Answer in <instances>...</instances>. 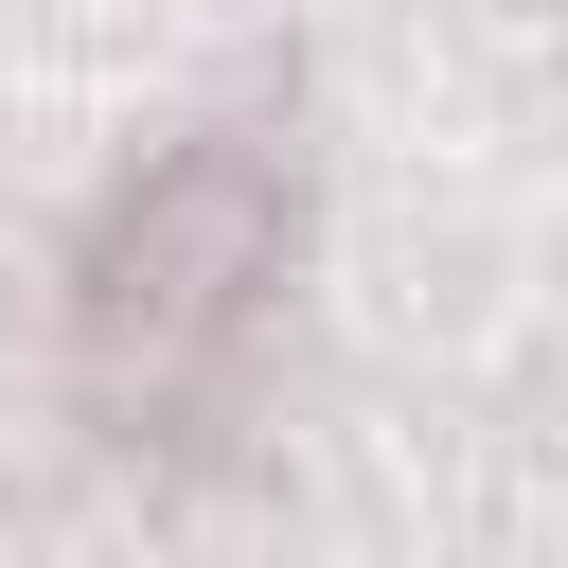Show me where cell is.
<instances>
[{
	"label": "cell",
	"instance_id": "cell-1",
	"mask_svg": "<svg viewBox=\"0 0 568 568\" xmlns=\"http://www.w3.org/2000/svg\"><path fill=\"white\" fill-rule=\"evenodd\" d=\"M284 248H302V160L266 124L160 142L89 213V248H71V373H89V408L124 444L178 426V408H213L231 355L266 337V302H284Z\"/></svg>",
	"mask_w": 568,
	"mask_h": 568
}]
</instances>
